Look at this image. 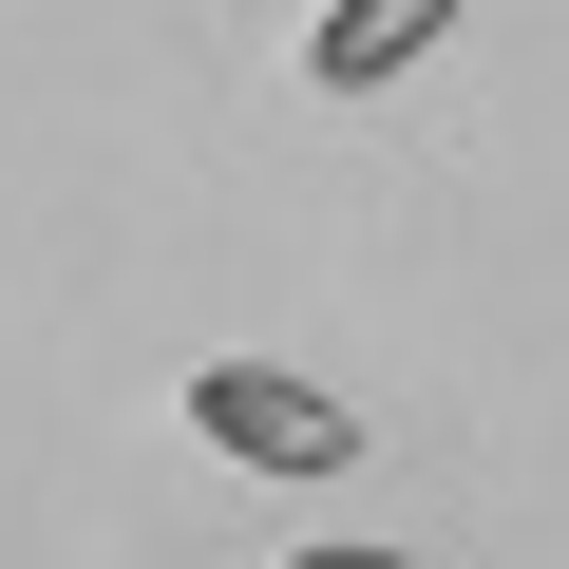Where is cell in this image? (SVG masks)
Returning a JSON list of instances; mask_svg holds the SVG:
<instances>
[{"mask_svg":"<svg viewBox=\"0 0 569 569\" xmlns=\"http://www.w3.org/2000/svg\"><path fill=\"white\" fill-rule=\"evenodd\" d=\"M190 437H209L228 475H342V456H361V418H342L323 380H284V361H209V380H190Z\"/></svg>","mask_w":569,"mask_h":569,"instance_id":"1","label":"cell"},{"mask_svg":"<svg viewBox=\"0 0 569 569\" xmlns=\"http://www.w3.org/2000/svg\"><path fill=\"white\" fill-rule=\"evenodd\" d=\"M437 39H456V0H323L305 77H323V96H361V77H399V58H437Z\"/></svg>","mask_w":569,"mask_h":569,"instance_id":"2","label":"cell"},{"mask_svg":"<svg viewBox=\"0 0 569 569\" xmlns=\"http://www.w3.org/2000/svg\"><path fill=\"white\" fill-rule=\"evenodd\" d=\"M284 569H418V550H342V531H323V550H284Z\"/></svg>","mask_w":569,"mask_h":569,"instance_id":"3","label":"cell"}]
</instances>
